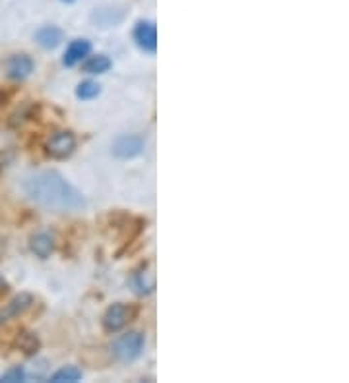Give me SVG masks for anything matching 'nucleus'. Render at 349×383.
<instances>
[{"instance_id": "nucleus-9", "label": "nucleus", "mask_w": 349, "mask_h": 383, "mask_svg": "<svg viewBox=\"0 0 349 383\" xmlns=\"http://www.w3.org/2000/svg\"><path fill=\"white\" fill-rule=\"evenodd\" d=\"M90 50H92V45H90V41H86V39H76V41H72L65 52V64L66 66L78 64L80 60H84V58L90 55Z\"/></svg>"}, {"instance_id": "nucleus-6", "label": "nucleus", "mask_w": 349, "mask_h": 383, "mask_svg": "<svg viewBox=\"0 0 349 383\" xmlns=\"http://www.w3.org/2000/svg\"><path fill=\"white\" fill-rule=\"evenodd\" d=\"M144 149V138L142 135H122L113 145V151L117 157L122 159H130L136 157Z\"/></svg>"}, {"instance_id": "nucleus-18", "label": "nucleus", "mask_w": 349, "mask_h": 383, "mask_svg": "<svg viewBox=\"0 0 349 383\" xmlns=\"http://www.w3.org/2000/svg\"><path fill=\"white\" fill-rule=\"evenodd\" d=\"M8 292V283H6V279L4 277L0 275V296H4Z\"/></svg>"}, {"instance_id": "nucleus-12", "label": "nucleus", "mask_w": 349, "mask_h": 383, "mask_svg": "<svg viewBox=\"0 0 349 383\" xmlns=\"http://www.w3.org/2000/svg\"><path fill=\"white\" fill-rule=\"evenodd\" d=\"M136 287H138L140 294L154 291V287H156V275H154V271H148V267H144L140 273H136Z\"/></svg>"}, {"instance_id": "nucleus-2", "label": "nucleus", "mask_w": 349, "mask_h": 383, "mask_svg": "<svg viewBox=\"0 0 349 383\" xmlns=\"http://www.w3.org/2000/svg\"><path fill=\"white\" fill-rule=\"evenodd\" d=\"M144 350V335L142 333H127L121 335L113 343V355L121 362H132L142 355Z\"/></svg>"}, {"instance_id": "nucleus-13", "label": "nucleus", "mask_w": 349, "mask_h": 383, "mask_svg": "<svg viewBox=\"0 0 349 383\" xmlns=\"http://www.w3.org/2000/svg\"><path fill=\"white\" fill-rule=\"evenodd\" d=\"M109 68H111V60H109L105 55L92 57L84 64V72H87V74H103V72H107Z\"/></svg>"}, {"instance_id": "nucleus-10", "label": "nucleus", "mask_w": 349, "mask_h": 383, "mask_svg": "<svg viewBox=\"0 0 349 383\" xmlns=\"http://www.w3.org/2000/svg\"><path fill=\"white\" fill-rule=\"evenodd\" d=\"M36 39L43 49H55L63 41V31L55 26H45L37 31Z\"/></svg>"}, {"instance_id": "nucleus-8", "label": "nucleus", "mask_w": 349, "mask_h": 383, "mask_svg": "<svg viewBox=\"0 0 349 383\" xmlns=\"http://www.w3.org/2000/svg\"><path fill=\"white\" fill-rule=\"evenodd\" d=\"M31 302H33V298L29 296V294H20V296H16L10 304H6L2 310H0V326L26 312L29 306H31Z\"/></svg>"}, {"instance_id": "nucleus-17", "label": "nucleus", "mask_w": 349, "mask_h": 383, "mask_svg": "<svg viewBox=\"0 0 349 383\" xmlns=\"http://www.w3.org/2000/svg\"><path fill=\"white\" fill-rule=\"evenodd\" d=\"M23 368H20V366H16V368L12 370H8L6 374H2L0 376V382H10V383H14V382H23Z\"/></svg>"}, {"instance_id": "nucleus-7", "label": "nucleus", "mask_w": 349, "mask_h": 383, "mask_svg": "<svg viewBox=\"0 0 349 383\" xmlns=\"http://www.w3.org/2000/svg\"><path fill=\"white\" fill-rule=\"evenodd\" d=\"M130 319V310L124 304H113L105 313V318H103V326L107 331L114 333V331H119L122 327L129 323Z\"/></svg>"}, {"instance_id": "nucleus-16", "label": "nucleus", "mask_w": 349, "mask_h": 383, "mask_svg": "<svg viewBox=\"0 0 349 383\" xmlns=\"http://www.w3.org/2000/svg\"><path fill=\"white\" fill-rule=\"evenodd\" d=\"M101 91V87L95 82H82L78 85V89H76V95H78L80 99H93V97H97Z\"/></svg>"}, {"instance_id": "nucleus-11", "label": "nucleus", "mask_w": 349, "mask_h": 383, "mask_svg": "<svg viewBox=\"0 0 349 383\" xmlns=\"http://www.w3.org/2000/svg\"><path fill=\"white\" fill-rule=\"evenodd\" d=\"M31 252H33L37 257L47 260L50 255V252H53V238L45 233L36 234V236L31 238Z\"/></svg>"}, {"instance_id": "nucleus-20", "label": "nucleus", "mask_w": 349, "mask_h": 383, "mask_svg": "<svg viewBox=\"0 0 349 383\" xmlns=\"http://www.w3.org/2000/svg\"><path fill=\"white\" fill-rule=\"evenodd\" d=\"M66 2H72V0H66Z\"/></svg>"}, {"instance_id": "nucleus-4", "label": "nucleus", "mask_w": 349, "mask_h": 383, "mask_svg": "<svg viewBox=\"0 0 349 383\" xmlns=\"http://www.w3.org/2000/svg\"><path fill=\"white\" fill-rule=\"evenodd\" d=\"M33 72V60L28 55H14L6 60V76L10 79H26Z\"/></svg>"}, {"instance_id": "nucleus-19", "label": "nucleus", "mask_w": 349, "mask_h": 383, "mask_svg": "<svg viewBox=\"0 0 349 383\" xmlns=\"http://www.w3.org/2000/svg\"><path fill=\"white\" fill-rule=\"evenodd\" d=\"M0 103H2V93H0Z\"/></svg>"}, {"instance_id": "nucleus-14", "label": "nucleus", "mask_w": 349, "mask_h": 383, "mask_svg": "<svg viewBox=\"0 0 349 383\" xmlns=\"http://www.w3.org/2000/svg\"><path fill=\"white\" fill-rule=\"evenodd\" d=\"M18 347L22 348L26 355H36L39 350V339L33 333H22L18 337Z\"/></svg>"}, {"instance_id": "nucleus-5", "label": "nucleus", "mask_w": 349, "mask_h": 383, "mask_svg": "<svg viewBox=\"0 0 349 383\" xmlns=\"http://www.w3.org/2000/svg\"><path fill=\"white\" fill-rule=\"evenodd\" d=\"M134 39L138 47L148 52H156L157 49V29L151 21H140L134 29Z\"/></svg>"}, {"instance_id": "nucleus-1", "label": "nucleus", "mask_w": 349, "mask_h": 383, "mask_svg": "<svg viewBox=\"0 0 349 383\" xmlns=\"http://www.w3.org/2000/svg\"><path fill=\"white\" fill-rule=\"evenodd\" d=\"M28 196L39 206L57 211H76L84 207V198L76 188L68 184L55 170H45L26 180L23 184Z\"/></svg>"}, {"instance_id": "nucleus-3", "label": "nucleus", "mask_w": 349, "mask_h": 383, "mask_svg": "<svg viewBox=\"0 0 349 383\" xmlns=\"http://www.w3.org/2000/svg\"><path fill=\"white\" fill-rule=\"evenodd\" d=\"M47 149L55 159H66L76 149V138L70 132H57V134L50 135V140L47 142Z\"/></svg>"}, {"instance_id": "nucleus-15", "label": "nucleus", "mask_w": 349, "mask_h": 383, "mask_svg": "<svg viewBox=\"0 0 349 383\" xmlns=\"http://www.w3.org/2000/svg\"><path fill=\"white\" fill-rule=\"evenodd\" d=\"M80 377H82V370H78L76 366H66V368L58 370L55 376L50 377L55 383L60 382H78Z\"/></svg>"}]
</instances>
